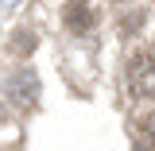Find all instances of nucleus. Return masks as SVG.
Segmentation results:
<instances>
[{
  "mask_svg": "<svg viewBox=\"0 0 155 151\" xmlns=\"http://www.w3.org/2000/svg\"><path fill=\"white\" fill-rule=\"evenodd\" d=\"M124 81H128V93L132 97H155V54L147 51H136L124 66Z\"/></svg>",
  "mask_w": 155,
  "mask_h": 151,
  "instance_id": "f257e3e1",
  "label": "nucleus"
},
{
  "mask_svg": "<svg viewBox=\"0 0 155 151\" xmlns=\"http://www.w3.org/2000/svg\"><path fill=\"white\" fill-rule=\"evenodd\" d=\"M4 93H8L12 105H19L23 113H31L39 105V77L31 74V70H19V74H12L4 81Z\"/></svg>",
  "mask_w": 155,
  "mask_h": 151,
  "instance_id": "f03ea898",
  "label": "nucleus"
},
{
  "mask_svg": "<svg viewBox=\"0 0 155 151\" xmlns=\"http://www.w3.org/2000/svg\"><path fill=\"white\" fill-rule=\"evenodd\" d=\"M66 27H70V31H89V27H93V12H89L85 4H70V8H66Z\"/></svg>",
  "mask_w": 155,
  "mask_h": 151,
  "instance_id": "7ed1b4c3",
  "label": "nucleus"
},
{
  "mask_svg": "<svg viewBox=\"0 0 155 151\" xmlns=\"http://www.w3.org/2000/svg\"><path fill=\"white\" fill-rule=\"evenodd\" d=\"M140 136H143V143H147V147L155 151V109L147 116H143V120H140Z\"/></svg>",
  "mask_w": 155,
  "mask_h": 151,
  "instance_id": "20e7f679",
  "label": "nucleus"
},
{
  "mask_svg": "<svg viewBox=\"0 0 155 151\" xmlns=\"http://www.w3.org/2000/svg\"><path fill=\"white\" fill-rule=\"evenodd\" d=\"M136 151H143V143H140V147H136Z\"/></svg>",
  "mask_w": 155,
  "mask_h": 151,
  "instance_id": "39448f33",
  "label": "nucleus"
}]
</instances>
